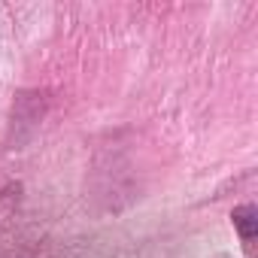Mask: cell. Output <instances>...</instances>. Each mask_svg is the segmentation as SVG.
<instances>
[{"label":"cell","mask_w":258,"mask_h":258,"mask_svg":"<svg viewBox=\"0 0 258 258\" xmlns=\"http://www.w3.org/2000/svg\"><path fill=\"white\" fill-rule=\"evenodd\" d=\"M234 228L240 231V237L249 243V240H255V234H258V210L252 207V204H243V207H237L234 210Z\"/></svg>","instance_id":"cell-1"}]
</instances>
